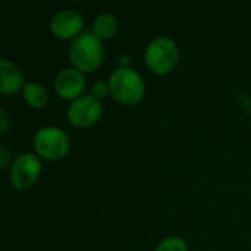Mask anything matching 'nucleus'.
<instances>
[{
  "instance_id": "7ed1b4c3",
  "label": "nucleus",
  "mask_w": 251,
  "mask_h": 251,
  "mask_svg": "<svg viewBox=\"0 0 251 251\" xmlns=\"http://www.w3.org/2000/svg\"><path fill=\"white\" fill-rule=\"evenodd\" d=\"M144 60L147 68L156 75H168L171 74L179 60V51L176 43L166 37L159 35L153 38L146 47Z\"/></svg>"
},
{
  "instance_id": "20e7f679",
  "label": "nucleus",
  "mask_w": 251,
  "mask_h": 251,
  "mask_svg": "<svg viewBox=\"0 0 251 251\" xmlns=\"http://www.w3.org/2000/svg\"><path fill=\"white\" fill-rule=\"evenodd\" d=\"M34 149L47 160H59L69 151V137L56 126H44L34 137Z\"/></svg>"
},
{
  "instance_id": "9b49d317",
  "label": "nucleus",
  "mask_w": 251,
  "mask_h": 251,
  "mask_svg": "<svg viewBox=\"0 0 251 251\" xmlns=\"http://www.w3.org/2000/svg\"><path fill=\"white\" fill-rule=\"evenodd\" d=\"M22 96L26 104L32 109H43L49 101L46 88L38 82H26L22 90Z\"/></svg>"
},
{
  "instance_id": "2eb2a0df",
  "label": "nucleus",
  "mask_w": 251,
  "mask_h": 251,
  "mask_svg": "<svg viewBox=\"0 0 251 251\" xmlns=\"http://www.w3.org/2000/svg\"><path fill=\"white\" fill-rule=\"evenodd\" d=\"M0 156H1V168H4L7 165V157H9V150L6 146L0 147Z\"/></svg>"
},
{
  "instance_id": "1a4fd4ad",
  "label": "nucleus",
  "mask_w": 251,
  "mask_h": 251,
  "mask_svg": "<svg viewBox=\"0 0 251 251\" xmlns=\"http://www.w3.org/2000/svg\"><path fill=\"white\" fill-rule=\"evenodd\" d=\"M24 75L19 68L7 59L0 60V91L4 96L16 94L24 90Z\"/></svg>"
},
{
  "instance_id": "9d476101",
  "label": "nucleus",
  "mask_w": 251,
  "mask_h": 251,
  "mask_svg": "<svg viewBox=\"0 0 251 251\" xmlns=\"http://www.w3.org/2000/svg\"><path fill=\"white\" fill-rule=\"evenodd\" d=\"M118 26H119V22L116 16H113L112 13H100L93 21L91 32L99 40H109L116 34Z\"/></svg>"
},
{
  "instance_id": "39448f33",
  "label": "nucleus",
  "mask_w": 251,
  "mask_h": 251,
  "mask_svg": "<svg viewBox=\"0 0 251 251\" xmlns=\"http://www.w3.org/2000/svg\"><path fill=\"white\" fill-rule=\"evenodd\" d=\"M40 174H41V163L38 157L32 153H24L19 154L10 165L9 179L16 190L24 191L31 188L37 182Z\"/></svg>"
},
{
  "instance_id": "4468645a",
  "label": "nucleus",
  "mask_w": 251,
  "mask_h": 251,
  "mask_svg": "<svg viewBox=\"0 0 251 251\" xmlns=\"http://www.w3.org/2000/svg\"><path fill=\"white\" fill-rule=\"evenodd\" d=\"M9 129V116L4 109L0 110V134L4 135Z\"/></svg>"
},
{
  "instance_id": "0eeeda50",
  "label": "nucleus",
  "mask_w": 251,
  "mask_h": 251,
  "mask_svg": "<svg viewBox=\"0 0 251 251\" xmlns=\"http://www.w3.org/2000/svg\"><path fill=\"white\" fill-rule=\"evenodd\" d=\"M82 16L72 9H62L56 12L50 21V29L54 37L60 40H75L82 31Z\"/></svg>"
},
{
  "instance_id": "6e6552de",
  "label": "nucleus",
  "mask_w": 251,
  "mask_h": 251,
  "mask_svg": "<svg viewBox=\"0 0 251 251\" xmlns=\"http://www.w3.org/2000/svg\"><path fill=\"white\" fill-rule=\"evenodd\" d=\"M87 87V79L82 72L75 68H68L60 71L54 78V90L59 97L65 100H76L82 97Z\"/></svg>"
},
{
  "instance_id": "423d86ee",
  "label": "nucleus",
  "mask_w": 251,
  "mask_h": 251,
  "mask_svg": "<svg viewBox=\"0 0 251 251\" xmlns=\"http://www.w3.org/2000/svg\"><path fill=\"white\" fill-rule=\"evenodd\" d=\"M66 115L72 125L78 128H90L100 121L103 106L94 96H82L69 104Z\"/></svg>"
},
{
  "instance_id": "f03ea898",
  "label": "nucleus",
  "mask_w": 251,
  "mask_h": 251,
  "mask_svg": "<svg viewBox=\"0 0 251 251\" xmlns=\"http://www.w3.org/2000/svg\"><path fill=\"white\" fill-rule=\"evenodd\" d=\"M104 50L101 40H99L91 31L81 32L72 40L69 47V60L79 72H93L103 62Z\"/></svg>"
},
{
  "instance_id": "ddd939ff",
  "label": "nucleus",
  "mask_w": 251,
  "mask_h": 251,
  "mask_svg": "<svg viewBox=\"0 0 251 251\" xmlns=\"http://www.w3.org/2000/svg\"><path fill=\"white\" fill-rule=\"evenodd\" d=\"M107 90H109V84H106V82H103V81H99V82L93 87V96L99 100V99H101V97L106 96Z\"/></svg>"
},
{
  "instance_id": "f8f14e48",
  "label": "nucleus",
  "mask_w": 251,
  "mask_h": 251,
  "mask_svg": "<svg viewBox=\"0 0 251 251\" xmlns=\"http://www.w3.org/2000/svg\"><path fill=\"white\" fill-rule=\"evenodd\" d=\"M154 251H188V249H187V244L182 238L168 237L156 247Z\"/></svg>"
},
{
  "instance_id": "f257e3e1",
  "label": "nucleus",
  "mask_w": 251,
  "mask_h": 251,
  "mask_svg": "<svg viewBox=\"0 0 251 251\" xmlns=\"http://www.w3.org/2000/svg\"><path fill=\"white\" fill-rule=\"evenodd\" d=\"M107 84L112 97L124 106H134L140 103L146 93L144 79L137 71L129 66H119L118 69H115Z\"/></svg>"
}]
</instances>
